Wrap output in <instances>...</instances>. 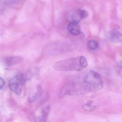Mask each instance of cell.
<instances>
[{
	"label": "cell",
	"instance_id": "cell-7",
	"mask_svg": "<svg viewBox=\"0 0 122 122\" xmlns=\"http://www.w3.org/2000/svg\"><path fill=\"white\" fill-rule=\"evenodd\" d=\"M68 31L72 35H77L80 32V28L78 23L72 22L70 23L67 26Z\"/></svg>",
	"mask_w": 122,
	"mask_h": 122
},
{
	"label": "cell",
	"instance_id": "cell-2",
	"mask_svg": "<svg viewBox=\"0 0 122 122\" xmlns=\"http://www.w3.org/2000/svg\"><path fill=\"white\" fill-rule=\"evenodd\" d=\"M55 70L59 71H81L83 68L79 62V58H72L58 61L53 66Z\"/></svg>",
	"mask_w": 122,
	"mask_h": 122
},
{
	"label": "cell",
	"instance_id": "cell-14",
	"mask_svg": "<svg viewBox=\"0 0 122 122\" xmlns=\"http://www.w3.org/2000/svg\"><path fill=\"white\" fill-rule=\"evenodd\" d=\"M21 0H8V3L11 6H15L21 3Z\"/></svg>",
	"mask_w": 122,
	"mask_h": 122
},
{
	"label": "cell",
	"instance_id": "cell-8",
	"mask_svg": "<svg viewBox=\"0 0 122 122\" xmlns=\"http://www.w3.org/2000/svg\"><path fill=\"white\" fill-rule=\"evenodd\" d=\"M42 93V89L41 86H39L36 89V91L30 93L29 96V101L30 102H33L35 101Z\"/></svg>",
	"mask_w": 122,
	"mask_h": 122
},
{
	"label": "cell",
	"instance_id": "cell-16",
	"mask_svg": "<svg viewBox=\"0 0 122 122\" xmlns=\"http://www.w3.org/2000/svg\"><path fill=\"white\" fill-rule=\"evenodd\" d=\"M5 85V81L4 80L0 77V90L2 89Z\"/></svg>",
	"mask_w": 122,
	"mask_h": 122
},
{
	"label": "cell",
	"instance_id": "cell-10",
	"mask_svg": "<svg viewBox=\"0 0 122 122\" xmlns=\"http://www.w3.org/2000/svg\"><path fill=\"white\" fill-rule=\"evenodd\" d=\"M98 46V43L95 40H91L88 43V47L91 50H95L97 48Z\"/></svg>",
	"mask_w": 122,
	"mask_h": 122
},
{
	"label": "cell",
	"instance_id": "cell-6",
	"mask_svg": "<svg viewBox=\"0 0 122 122\" xmlns=\"http://www.w3.org/2000/svg\"><path fill=\"white\" fill-rule=\"evenodd\" d=\"M23 60V58L20 56H12L6 58L5 63L7 66H12L20 63Z\"/></svg>",
	"mask_w": 122,
	"mask_h": 122
},
{
	"label": "cell",
	"instance_id": "cell-5",
	"mask_svg": "<svg viewBox=\"0 0 122 122\" xmlns=\"http://www.w3.org/2000/svg\"><path fill=\"white\" fill-rule=\"evenodd\" d=\"M108 37L110 41L115 43L120 42L122 41L121 33L116 30H112L108 33Z\"/></svg>",
	"mask_w": 122,
	"mask_h": 122
},
{
	"label": "cell",
	"instance_id": "cell-13",
	"mask_svg": "<svg viewBox=\"0 0 122 122\" xmlns=\"http://www.w3.org/2000/svg\"><path fill=\"white\" fill-rule=\"evenodd\" d=\"M50 111V107L49 106L44 107L42 109V116L47 118Z\"/></svg>",
	"mask_w": 122,
	"mask_h": 122
},
{
	"label": "cell",
	"instance_id": "cell-1",
	"mask_svg": "<svg viewBox=\"0 0 122 122\" xmlns=\"http://www.w3.org/2000/svg\"><path fill=\"white\" fill-rule=\"evenodd\" d=\"M91 91L86 82L83 80L81 81L70 82L62 88L59 97H62L66 95H80L90 92Z\"/></svg>",
	"mask_w": 122,
	"mask_h": 122
},
{
	"label": "cell",
	"instance_id": "cell-9",
	"mask_svg": "<svg viewBox=\"0 0 122 122\" xmlns=\"http://www.w3.org/2000/svg\"><path fill=\"white\" fill-rule=\"evenodd\" d=\"M72 22L75 23H78L82 20V10H78L74 12L72 17Z\"/></svg>",
	"mask_w": 122,
	"mask_h": 122
},
{
	"label": "cell",
	"instance_id": "cell-12",
	"mask_svg": "<svg viewBox=\"0 0 122 122\" xmlns=\"http://www.w3.org/2000/svg\"><path fill=\"white\" fill-rule=\"evenodd\" d=\"M79 62H80L81 66L82 68H85L87 66V61L85 56H81L79 58Z\"/></svg>",
	"mask_w": 122,
	"mask_h": 122
},
{
	"label": "cell",
	"instance_id": "cell-3",
	"mask_svg": "<svg viewBox=\"0 0 122 122\" xmlns=\"http://www.w3.org/2000/svg\"><path fill=\"white\" fill-rule=\"evenodd\" d=\"M83 79L87 84L91 92L98 91L103 87V82L101 76L94 71H90Z\"/></svg>",
	"mask_w": 122,
	"mask_h": 122
},
{
	"label": "cell",
	"instance_id": "cell-15",
	"mask_svg": "<svg viewBox=\"0 0 122 122\" xmlns=\"http://www.w3.org/2000/svg\"><path fill=\"white\" fill-rule=\"evenodd\" d=\"M47 118L44 117L43 116H38L36 118V122H46Z\"/></svg>",
	"mask_w": 122,
	"mask_h": 122
},
{
	"label": "cell",
	"instance_id": "cell-4",
	"mask_svg": "<svg viewBox=\"0 0 122 122\" xmlns=\"http://www.w3.org/2000/svg\"><path fill=\"white\" fill-rule=\"evenodd\" d=\"M27 81L25 74L19 73L10 80L9 83L10 89L18 95H20L23 86Z\"/></svg>",
	"mask_w": 122,
	"mask_h": 122
},
{
	"label": "cell",
	"instance_id": "cell-11",
	"mask_svg": "<svg viewBox=\"0 0 122 122\" xmlns=\"http://www.w3.org/2000/svg\"><path fill=\"white\" fill-rule=\"evenodd\" d=\"M95 108V106L93 105L91 101H89L83 106V109L87 111H92L94 110Z\"/></svg>",
	"mask_w": 122,
	"mask_h": 122
},
{
	"label": "cell",
	"instance_id": "cell-17",
	"mask_svg": "<svg viewBox=\"0 0 122 122\" xmlns=\"http://www.w3.org/2000/svg\"></svg>",
	"mask_w": 122,
	"mask_h": 122
}]
</instances>
